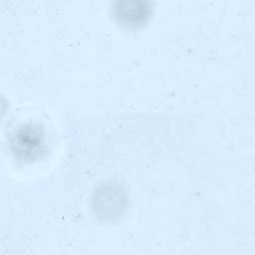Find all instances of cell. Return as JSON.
Listing matches in <instances>:
<instances>
[{"instance_id":"1","label":"cell","mask_w":255,"mask_h":255,"mask_svg":"<svg viewBox=\"0 0 255 255\" xmlns=\"http://www.w3.org/2000/svg\"><path fill=\"white\" fill-rule=\"evenodd\" d=\"M135 4L136 3L131 2V7L127 4L126 6H120V8H117V16L125 24L136 26L144 22L145 18L147 17L148 8H145L142 3L138 7Z\"/></svg>"}]
</instances>
